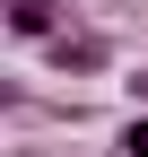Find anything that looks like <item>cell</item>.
Returning <instances> with one entry per match:
<instances>
[{
  "label": "cell",
  "mask_w": 148,
  "mask_h": 157,
  "mask_svg": "<svg viewBox=\"0 0 148 157\" xmlns=\"http://www.w3.org/2000/svg\"><path fill=\"white\" fill-rule=\"evenodd\" d=\"M44 70L52 78H105L113 70V35H96V26H61L44 44Z\"/></svg>",
  "instance_id": "obj_1"
},
{
  "label": "cell",
  "mask_w": 148,
  "mask_h": 157,
  "mask_svg": "<svg viewBox=\"0 0 148 157\" xmlns=\"http://www.w3.org/2000/svg\"><path fill=\"white\" fill-rule=\"evenodd\" d=\"M0 26H9L17 44H35V52H44L52 35L70 26V0H9V9H0Z\"/></svg>",
  "instance_id": "obj_2"
},
{
  "label": "cell",
  "mask_w": 148,
  "mask_h": 157,
  "mask_svg": "<svg viewBox=\"0 0 148 157\" xmlns=\"http://www.w3.org/2000/svg\"><path fill=\"white\" fill-rule=\"evenodd\" d=\"M113 148H122V157H148V105H131V122L113 131Z\"/></svg>",
  "instance_id": "obj_3"
},
{
  "label": "cell",
  "mask_w": 148,
  "mask_h": 157,
  "mask_svg": "<svg viewBox=\"0 0 148 157\" xmlns=\"http://www.w3.org/2000/svg\"><path fill=\"white\" fill-rule=\"evenodd\" d=\"M122 87H131V105H148V61H139L131 78H122Z\"/></svg>",
  "instance_id": "obj_4"
}]
</instances>
